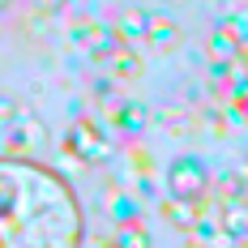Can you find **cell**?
Masks as SVG:
<instances>
[{
  "label": "cell",
  "mask_w": 248,
  "mask_h": 248,
  "mask_svg": "<svg viewBox=\"0 0 248 248\" xmlns=\"http://www.w3.org/2000/svg\"><path fill=\"white\" fill-rule=\"evenodd\" d=\"M167 180H171V197L175 201H197L205 193V167H201L197 158H175Z\"/></svg>",
  "instance_id": "6da1fadb"
},
{
  "label": "cell",
  "mask_w": 248,
  "mask_h": 248,
  "mask_svg": "<svg viewBox=\"0 0 248 248\" xmlns=\"http://www.w3.org/2000/svg\"><path fill=\"white\" fill-rule=\"evenodd\" d=\"M69 150H77L86 163H99L103 154H107V141H103L99 133H94V124L90 120H77L73 128H69V141H64Z\"/></svg>",
  "instance_id": "7a4b0ae2"
},
{
  "label": "cell",
  "mask_w": 248,
  "mask_h": 248,
  "mask_svg": "<svg viewBox=\"0 0 248 248\" xmlns=\"http://www.w3.org/2000/svg\"><path fill=\"white\" fill-rule=\"evenodd\" d=\"M146 34H150V47H154V51H175V47H180V39H184L180 26H171L167 17H150Z\"/></svg>",
  "instance_id": "3957f363"
},
{
  "label": "cell",
  "mask_w": 248,
  "mask_h": 248,
  "mask_svg": "<svg viewBox=\"0 0 248 248\" xmlns=\"http://www.w3.org/2000/svg\"><path fill=\"white\" fill-rule=\"evenodd\" d=\"M99 60L107 64V69H116L120 77H137V73H141V60H137L128 47H103Z\"/></svg>",
  "instance_id": "277c9868"
},
{
  "label": "cell",
  "mask_w": 248,
  "mask_h": 248,
  "mask_svg": "<svg viewBox=\"0 0 248 248\" xmlns=\"http://www.w3.org/2000/svg\"><path fill=\"white\" fill-rule=\"evenodd\" d=\"M223 231L231 235V240L248 244V201H231V205L223 210Z\"/></svg>",
  "instance_id": "5b68a950"
},
{
  "label": "cell",
  "mask_w": 248,
  "mask_h": 248,
  "mask_svg": "<svg viewBox=\"0 0 248 248\" xmlns=\"http://www.w3.org/2000/svg\"><path fill=\"white\" fill-rule=\"evenodd\" d=\"M116 248H150V235L141 227H120V244Z\"/></svg>",
  "instance_id": "8992f818"
},
{
  "label": "cell",
  "mask_w": 248,
  "mask_h": 248,
  "mask_svg": "<svg viewBox=\"0 0 248 248\" xmlns=\"http://www.w3.org/2000/svg\"><path fill=\"white\" fill-rule=\"evenodd\" d=\"M22 141H34V146H43V141H47V128H43L39 120H26V124H22Z\"/></svg>",
  "instance_id": "52a82bcc"
},
{
  "label": "cell",
  "mask_w": 248,
  "mask_h": 248,
  "mask_svg": "<svg viewBox=\"0 0 248 248\" xmlns=\"http://www.w3.org/2000/svg\"><path fill=\"white\" fill-rule=\"evenodd\" d=\"M124 30H128V34H146V30H150V17L141 13V9H137V13H124Z\"/></svg>",
  "instance_id": "ba28073f"
},
{
  "label": "cell",
  "mask_w": 248,
  "mask_h": 248,
  "mask_svg": "<svg viewBox=\"0 0 248 248\" xmlns=\"http://www.w3.org/2000/svg\"><path fill=\"white\" fill-rule=\"evenodd\" d=\"M13 120H17V99L0 94V124H13Z\"/></svg>",
  "instance_id": "9c48e42d"
},
{
  "label": "cell",
  "mask_w": 248,
  "mask_h": 248,
  "mask_svg": "<svg viewBox=\"0 0 248 248\" xmlns=\"http://www.w3.org/2000/svg\"><path fill=\"white\" fill-rule=\"evenodd\" d=\"M171 214H175V223H180V227H193V223H197V218H193V205H188V201H175V205H171Z\"/></svg>",
  "instance_id": "30bf717a"
},
{
  "label": "cell",
  "mask_w": 248,
  "mask_h": 248,
  "mask_svg": "<svg viewBox=\"0 0 248 248\" xmlns=\"http://www.w3.org/2000/svg\"><path fill=\"white\" fill-rule=\"evenodd\" d=\"M64 0H39V9H60Z\"/></svg>",
  "instance_id": "8fae6325"
},
{
  "label": "cell",
  "mask_w": 248,
  "mask_h": 248,
  "mask_svg": "<svg viewBox=\"0 0 248 248\" xmlns=\"http://www.w3.org/2000/svg\"><path fill=\"white\" fill-rule=\"evenodd\" d=\"M0 9H9V0H0Z\"/></svg>",
  "instance_id": "7c38bea8"
},
{
  "label": "cell",
  "mask_w": 248,
  "mask_h": 248,
  "mask_svg": "<svg viewBox=\"0 0 248 248\" xmlns=\"http://www.w3.org/2000/svg\"><path fill=\"white\" fill-rule=\"evenodd\" d=\"M171 4H188V0H171Z\"/></svg>",
  "instance_id": "4fadbf2b"
},
{
  "label": "cell",
  "mask_w": 248,
  "mask_h": 248,
  "mask_svg": "<svg viewBox=\"0 0 248 248\" xmlns=\"http://www.w3.org/2000/svg\"><path fill=\"white\" fill-rule=\"evenodd\" d=\"M99 248H116V244H99Z\"/></svg>",
  "instance_id": "5bb4252c"
}]
</instances>
